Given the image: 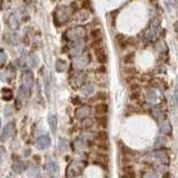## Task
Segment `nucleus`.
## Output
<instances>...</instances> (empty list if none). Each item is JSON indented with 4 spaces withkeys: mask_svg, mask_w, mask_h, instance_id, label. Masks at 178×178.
<instances>
[{
    "mask_svg": "<svg viewBox=\"0 0 178 178\" xmlns=\"http://www.w3.org/2000/svg\"><path fill=\"white\" fill-rule=\"evenodd\" d=\"M25 169V165H23L22 161H16L12 164V171L16 174H21Z\"/></svg>",
    "mask_w": 178,
    "mask_h": 178,
    "instance_id": "nucleus-22",
    "label": "nucleus"
},
{
    "mask_svg": "<svg viewBox=\"0 0 178 178\" xmlns=\"http://www.w3.org/2000/svg\"><path fill=\"white\" fill-rule=\"evenodd\" d=\"M97 120H98V124H99L100 126H102V127H106L107 126V117L104 116V115H101Z\"/></svg>",
    "mask_w": 178,
    "mask_h": 178,
    "instance_id": "nucleus-31",
    "label": "nucleus"
},
{
    "mask_svg": "<svg viewBox=\"0 0 178 178\" xmlns=\"http://www.w3.org/2000/svg\"><path fill=\"white\" fill-rule=\"evenodd\" d=\"M174 102H175V105L178 104V90L174 92Z\"/></svg>",
    "mask_w": 178,
    "mask_h": 178,
    "instance_id": "nucleus-38",
    "label": "nucleus"
},
{
    "mask_svg": "<svg viewBox=\"0 0 178 178\" xmlns=\"http://www.w3.org/2000/svg\"><path fill=\"white\" fill-rule=\"evenodd\" d=\"M117 41L118 43H119V47L121 49H124L125 47H126V45H127V41H126V38H125L122 35H118L117 37Z\"/></svg>",
    "mask_w": 178,
    "mask_h": 178,
    "instance_id": "nucleus-28",
    "label": "nucleus"
},
{
    "mask_svg": "<svg viewBox=\"0 0 178 178\" xmlns=\"http://www.w3.org/2000/svg\"><path fill=\"white\" fill-rule=\"evenodd\" d=\"M85 164L82 161H74L67 167V177H76L82 173Z\"/></svg>",
    "mask_w": 178,
    "mask_h": 178,
    "instance_id": "nucleus-2",
    "label": "nucleus"
},
{
    "mask_svg": "<svg viewBox=\"0 0 178 178\" xmlns=\"http://www.w3.org/2000/svg\"><path fill=\"white\" fill-rule=\"evenodd\" d=\"M107 111H108V106H107L106 104H99L95 107V112H96L97 115H99V116L106 115Z\"/></svg>",
    "mask_w": 178,
    "mask_h": 178,
    "instance_id": "nucleus-18",
    "label": "nucleus"
},
{
    "mask_svg": "<svg viewBox=\"0 0 178 178\" xmlns=\"http://www.w3.org/2000/svg\"><path fill=\"white\" fill-rule=\"evenodd\" d=\"M33 84V74L32 71L29 70V69H26L22 72V76H21V85L27 88L31 89Z\"/></svg>",
    "mask_w": 178,
    "mask_h": 178,
    "instance_id": "nucleus-5",
    "label": "nucleus"
},
{
    "mask_svg": "<svg viewBox=\"0 0 178 178\" xmlns=\"http://www.w3.org/2000/svg\"><path fill=\"white\" fill-rule=\"evenodd\" d=\"M9 26H10V28L13 29V30H17L19 28V20H18V18L16 17L15 13L10 16L9 18Z\"/></svg>",
    "mask_w": 178,
    "mask_h": 178,
    "instance_id": "nucleus-19",
    "label": "nucleus"
},
{
    "mask_svg": "<svg viewBox=\"0 0 178 178\" xmlns=\"http://www.w3.org/2000/svg\"><path fill=\"white\" fill-rule=\"evenodd\" d=\"M151 114H153L154 118L157 120L158 122H161V120L164 119V112L158 108V107H154L151 109Z\"/></svg>",
    "mask_w": 178,
    "mask_h": 178,
    "instance_id": "nucleus-17",
    "label": "nucleus"
},
{
    "mask_svg": "<svg viewBox=\"0 0 178 178\" xmlns=\"http://www.w3.org/2000/svg\"><path fill=\"white\" fill-rule=\"evenodd\" d=\"M1 95H2V99L8 101V100L12 99V91L9 88H2L1 89Z\"/></svg>",
    "mask_w": 178,
    "mask_h": 178,
    "instance_id": "nucleus-21",
    "label": "nucleus"
},
{
    "mask_svg": "<svg viewBox=\"0 0 178 178\" xmlns=\"http://www.w3.org/2000/svg\"><path fill=\"white\" fill-rule=\"evenodd\" d=\"M7 62V53L5 52V50L0 49V68H2Z\"/></svg>",
    "mask_w": 178,
    "mask_h": 178,
    "instance_id": "nucleus-27",
    "label": "nucleus"
},
{
    "mask_svg": "<svg viewBox=\"0 0 178 178\" xmlns=\"http://www.w3.org/2000/svg\"><path fill=\"white\" fill-rule=\"evenodd\" d=\"M71 16V10L70 8L67 6H61L58 8V10L56 12V19L59 20L60 22H66L69 20V18Z\"/></svg>",
    "mask_w": 178,
    "mask_h": 178,
    "instance_id": "nucleus-4",
    "label": "nucleus"
},
{
    "mask_svg": "<svg viewBox=\"0 0 178 178\" xmlns=\"http://www.w3.org/2000/svg\"><path fill=\"white\" fill-rule=\"evenodd\" d=\"M90 114H91V108H90L89 106L79 107V108H77V109H76V112H75V115H76V118H77V119H80V120L89 117V116H90Z\"/></svg>",
    "mask_w": 178,
    "mask_h": 178,
    "instance_id": "nucleus-9",
    "label": "nucleus"
},
{
    "mask_svg": "<svg viewBox=\"0 0 178 178\" xmlns=\"http://www.w3.org/2000/svg\"><path fill=\"white\" fill-rule=\"evenodd\" d=\"M82 127L84 128H89L92 125V120L89 117H87V118H85V119H82Z\"/></svg>",
    "mask_w": 178,
    "mask_h": 178,
    "instance_id": "nucleus-30",
    "label": "nucleus"
},
{
    "mask_svg": "<svg viewBox=\"0 0 178 178\" xmlns=\"http://www.w3.org/2000/svg\"><path fill=\"white\" fill-rule=\"evenodd\" d=\"M134 57H135L134 52L128 53L127 56L125 57V62H126V64H130V62H132V60H134Z\"/></svg>",
    "mask_w": 178,
    "mask_h": 178,
    "instance_id": "nucleus-34",
    "label": "nucleus"
},
{
    "mask_svg": "<svg viewBox=\"0 0 178 178\" xmlns=\"http://www.w3.org/2000/svg\"><path fill=\"white\" fill-rule=\"evenodd\" d=\"M158 99L157 97V92L154 90V89H150V90H148L147 92V100L148 102H150V104H154V102H156Z\"/></svg>",
    "mask_w": 178,
    "mask_h": 178,
    "instance_id": "nucleus-20",
    "label": "nucleus"
},
{
    "mask_svg": "<svg viewBox=\"0 0 178 178\" xmlns=\"http://www.w3.org/2000/svg\"><path fill=\"white\" fill-rule=\"evenodd\" d=\"M48 124L50 130L52 134H56L57 131V125H58V119H57V116L53 114H49L48 116Z\"/></svg>",
    "mask_w": 178,
    "mask_h": 178,
    "instance_id": "nucleus-12",
    "label": "nucleus"
},
{
    "mask_svg": "<svg viewBox=\"0 0 178 178\" xmlns=\"http://www.w3.org/2000/svg\"><path fill=\"white\" fill-rule=\"evenodd\" d=\"M96 57H97V60L99 61L100 64H105V62L107 61L106 53H105L104 48H101V47L96 48Z\"/></svg>",
    "mask_w": 178,
    "mask_h": 178,
    "instance_id": "nucleus-14",
    "label": "nucleus"
},
{
    "mask_svg": "<svg viewBox=\"0 0 178 178\" xmlns=\"http://www.w3.org/2000/svg\"><path fill=\"white\" fill-rule=\"evenodd\" d=\"M85 80H86V74L84 71H79L77 74H75L71 78V86L74 88H79L84 85Z\"/></svg>",
    "mask_w": 178,
    "mask_h": 178,
    "instance_id": "nucleus-6",
    "label": "nucleus"
},
{
    "mask_svg": "<svg viewBox=\"0 0 178 178\" xmlns=\"http://www.w3.org/2000/svg\"><path fill=\"white\" fill-rule=\"evenodd\" d=\"M3 114H5L6 117H9V116H11V114H12V109H11V106L7 105V106L5 107V109H3Z\"/></svg>",
    "mask_w": 178,
    "mask_h": 178,
    "instance_id": "nucleus-32",
    "label": "nucleus"
},
{
    "mask_svg": "<svg viewBox=\"0 0 178 178\" xmlns=\"http://www.w3.org/2000/svg\"><path fill=\"white\" fill-rule=\"evenodd\" d=\"M155 38H156V33L154 32V31H149V32L147 33V39H148V40H154Z\"/></svg>",
    "mask_w": 178,
    "mask_h": 178,
    "instance_id": "nucleus-37",
    "label": "nucleus"
},
{
    "mask_svg": "<svg viewBox=\"0 0 178 178\" xmlns=\"http://www.w3.org/2000/svg\"><path fill=\"white\" fill-rule=\"evenodd\" d=\"M96 139L100 142V144H107V140H108V134L106 131H99L97 134Z\"/></svg>",
    "mask_w": 178,
    "mask_h": 178,
    "instance_id": "nucleus-24",
    "label": "nucleus"
},
{
    "mask_svg": "<svg viewBox=\"0 0 178 178\" xmlns=\"http://www.w3.org/2000/svg\"><path fill=\"white\" fill-rule=\"evenodd\" d=\"M0 125H1V120H0Z\"/></svg>",
    "mask_w": 178,
    "mask_h": 178,
    "instance_id": "nucleus-43",
    "label": "nucleus"
},
{
    "mask_svg": "<svg viewBox=\"0 0 178 178\" xmlns=\"http://www.w3.org/2000/svg\"><path fill=\"white\" fill-rule=\"evenodd\" d=\"M154 157L156 158V159H158L160 161V163L163 164H168L169 163V157H168L167 153L166 151H164V150H156V151H154Z\"/></svg>",
    "mask_w": 178,
    "mask_h": 178,
    "instance_id": "nucleus-11",
    "label": "nucleus"
},
{
    "mask_svg": "<svg viewBox=\"0 0 178 178\" xmlns=\"http://www.w3.org/2000/svg\"><path fill=\"white\" fill-rule=\"evenodd\" d=\"M95 91V86L91 84H87V85H82V89H80V92H82L84 96H90L92 95Z\"/></svg>",
    "mask_w": 178,
    "mask_h": 178,
    "instance_id": "nucleus-13",
    "label": "nucleus"
},
{
    "mask_svg": "<svg viewBox=\"0 0 178 178\" xmlns=\"http://www.w3.org/2000/svg\"><path fill=\"white\" fill-rule=\"evenodd\" d=\"M96 99L98 100H106L107 99V94H105V92H98V94L96 95Z\"/></svg>",
    "mask_w": 178,
    "mask_h": 178,
    "instance_id": "nucleus-35",
    "label": "nucleus"
},
{
    "mask_svg": "<svg viewBox=\"0 0 178 178\" xmlns=\"http://www.w3.org/2000/svg\"><path fill=\"white\" fill-rule=\"evenodd\" d=\"M85 48V43H84V40L82 39H79V40H76L74 41L72 43V46H71V55L72 56H79V55H82V50Z\"/></svg>",
    "mask_w": 178,
    "mask_h": 178,
    "instance_id": "nucleus-8",
    "label": "nucleus"
},
{
    "mask_svg": "<svg viewBox=\"0 0 178 178\" xmlns=\"http://www.w3.org/2000/svg\"><path fill=\"white\" fill-rule=\"evenodd\" d=\"M10 38H12L13 43H17V41H16V38H17V35H16V33H12V35L10 36Z\"/></svg>",
    "mask_w": 178,
    "mask_h": 178,
    "instance_id": "nucleus-40",
    "label": "nucleus"
},
{
    "mask_svg": "<svg viewBox=\"0 0 178 178\" xmlns=\"http://www.w3.org/2000/svg\"><path fill=\"white\" fill-rule=\"evenodd\" d=\"M82 9H89L90 8V1L89 0H82Z\"/></svg>",
    "mask_w": 178,
    "mask_h": 178,
    "instance_id": "nucleus-36",
    "label": "nucleus"
},
{
    "mask_svg": "<svg viewBox=\"0 0 178 178\" xmlns=\"http://www.w3.org/2000/svg\"><path fill=\"white\" fill-rule=\"evenodd\" d=\"M50 145H51V138L48 134L41 135L40 137L37 139V148L40 150L47 149Z\"/></svg>",
    "mask_w": 178,
    "mask_h": 178,
    "instance_id": "nucleus-7",
    "label": "nucleus"
},
{
    "mask_svg": "<svg viewBox=\"0 0 178 178\" xmlns=\"http://www.w3.org/2000/svg\"><path fill=\"white\" fill-rule=\"evenodd\" d=\"M165 145H166V139H165V138H163V137H159V138H157V140H156L154 147H155V148H160V147H164Z\"/></svg>",
    "mask_w": 178,
    "mask_h": 178,
    "instance_id": "nucleus-29",
    "label": "nucleus"
},
{
    "mask_svg": "<svg viewBox=\"0 0 178 178\" xmlns=\"http://www.w3.org/2000/svg\"><path fill=\"white\" fill-rule=\"evenodd\" d=\"M59 149L61 151H67L68 150V142L65 138H59Z\"/></svg>",
    "mask_w": 178,
    "mask_h": 178,
    "instance_id": "nucleus-26",
    "label": "nucleus"
},
{
    "mask_svg": "<svg viewBox=\"0 0 178 178\" xmlns=\"http://www.w3.org/2000/svg\"><path fill=\"white\" fill-rule=\"evenodd\" d=\"M171 121H168V120H166L165 122H164L163 125H161V127H160V131L163 132V134H171Z\"/></svg>",
    "mask_w": 178,
    "mask_h": 178,
    "instance_id": "nucleus-23",
    "label": "nucleus"
},
{
    "mask_svg": "<svg viewBox=\"0 0 178 178\" xmlns=\"http://www.w3.org/2000/svg\"><path fill=\"white\" fill-rule=\"evenodd\" d=\"M175 30L178 32V21H176V23H175Z\"/></svg>",
    "mask_w": 178,
    "mask_h": 178,
    "instance_id": "nucleus-42",
    "label": "nucleus"
},
{
    "mask_svg": "<svg viewBox=\"0 0 178 178\" xmlns=\"http://www.w3.org/2000/svg\"><path fill=\"white\" fill-rule=\"evenodd\" d=\"M85 35H86V30L82 26H77V27H74V28H70L66 32L67 38L70 41H76L79 40V39H82Z\"/></svg>",
    "mask_w": 178,
    "mask_h": 178,
    "instance_id": "nucleus-1",
    "label": "nucleus"
},
{
    "mask_svg": "<svg viewBox=\"0 0 178 178\" xmlns=\"http://www.w3.org/2000/svg\"><path fill=\"white\" fill-rule=\"evenodd\" d=\"M59 167L56 163H53V161H48V163L45 164V171H48V173L51 174H56L58 171Z\"/></svg>",
    "mask_w": 178,
    "mask_h": 178,
    "instance_id": "nucleus-15",
    "label": "nucleus"
},
{
    "mask_svg": "<svg viewBox=\"0 0 178 178\" xmlns=\"http://www.w3.org/2000/svg\"><path fill=\"white\" fill-rule=\"evenodd\" d=\"M138 97H139V91H138V92H132L131 99H137Z\"/></svg>",
    "mask_w": 178,
    "mask_h": 178,
    "instance_id": "nucleus-39",
    "label": "nucleus"
},
{
    "mask_svg": "<svg viewBox=\"0 0 178 178\" xmlns=\"http://www.w3.org/2000/svg\"><path fill=\"white\" fill-rule=\"evenodd\" d=\"M101 36V31H100V29H95V30L91 31V37L94 39H98Z\"/></svg>",
    "mask_w": 178,
    "mask_h": 178,
    "instance_id": "nucleus-33",
    "label": "nucleus"
},
{
    "mask_svg": "<svg viewBox=\"0 0 178 178\" xmlns=\"http://www.w3.org/2000/svg\"><path fill=\"white\" fill-rule=\"evenodd\" d=\"M75 98H76V99L72 100V102H74V104H79V99H77L78 97H75Z\"/></svg>",
    "mask_w": 178,
    "mask_h": 178,
    "instance_id": "nucleus-41",
    "label": "nucleus"
},
{
    "mask_svg": "<svg viewBox=\"0 0 178 178\" xmlns=\"http://www.w3.org/2000/svg\"><path fill=\"white\" fill-rule=\"evenodd\" d=\"M13 131H15V126H13L12 122H8L7 125H6L5 127H3V130H2V135H1V140H7L9 137H11V135L13 134Z\"/></svg>",
    "mask_w": 178,
    "mask_h": 178,
    "instance_id": "nucleus-10",
    "label": "nucleus"
},
{
    "mask_svg": "<svg viewBox=\"0 0 178 178\" xmlns=\"http://www.w3.org/2000/svg\"><path fill=\"white\" fill-rule=\"evenodd\" d=\"M29 61H30V66L32 68H37L39 65V58L38 56H36L35 53H31L30 56H29Z\"/></svg>",
    "mask_w": 178,
    "mask_h": 178,
    "instance_id": "nucleus-25",
    "label": "nucleus"
},
{
    "mask_svg": "<svg viewBox=\"0 0 178 178\" xmlns=\"http://www.w3.org/2000/svg\"><path fill=\"white\" fill-rule=\"evenodd\" d=\"M89 62H90V56H89V53L84 52L75 58L74 62H72V66L76 69H82L86 66H88Z\"/></svg>",
    "mask_w": 178,
    "mask_h": 178,
    "instance_id": "nucleus-3",
    "label": "nucleus"
},
{
    "mask_svg": "<svg viewBox=\"0 0 178 178\" xmlns=\"http://www.w3.org/2000/svg\"><path fill=\"white\" fill-rule=\"evenodd\" d=\"M55 68H56L57 72H64L67 68V62L64 59H57L56 64H55Z\"/></svg>",
    "mask_w": 178,
    "mask_h": 178,
    "instance_id": "nucleus-16",
    "label": "nucleus"
}]
</instances>
